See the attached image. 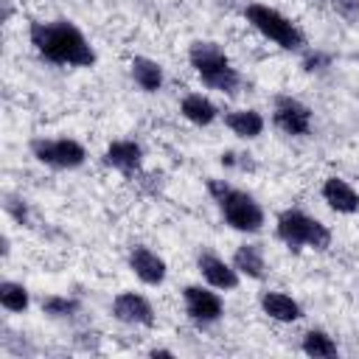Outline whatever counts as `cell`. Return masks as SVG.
Wrapping results in <instances>:
<instances>
[{"instance_id": "6da1fadb", "label": "cell", "mask_w": 359, "mask_h": 359, "mask_svg": "<svg viewBox=\"0 0 359 359\" xmlns=\"http://www.w3.org/2000/svg\"><path fill=\"white\" fill-rule=\"evenodd\" d=\"M28 39L34 50L53 65H65V67L95 65V50L90 39L70 20H34L28 25Z\"/></svg>"}, {"instance_id": "7a4b0ae2", "label": "cell", "mask_w": 359, "mask_h": 359, "mask_svg": "<svg viewBox=\"0 0 359 359\" xmlns=\"http://www.w3.org/2000/svg\"><path fill=\"white\" fill-rule=\"evenodd\" d=\"M188 62L194 67V73L202 79L205 87L219 90V93H236L241 84L238 70L233 67L230 56L224 53V48L213 39H196L188 48Z\"/></svg>"}, {"instance_id": "3957f363", "label": "cell", "mask_w": 359, "mask_h": 359, "mask_svg": "<svg viewBox=\"0 0 359 359\" xmlns=\"http://www.w3.org/2000/svg\"><path fill=\"white\" fill-rule=\"evenodd\" d=\"M208 191L216 199L224 222L233 230H238V233H258L264 227V208L255 202L252 194H247L241 188H233L224 180H213V177L208 180Z\"/></svg>"}, {"instance_id": "277c9868", "label": "cell", "mask_w": 359, "mask_h": 359, "mask_svg": "<svg viewBox=\"0 0 359 359\" xmlns=\"http://www.w3.org/2000/svg\"><path fill=\"white\" fill-rule=\"evenodd\" d=\"M275 236L289 250H303V247H309V250H328V244H331V230L320 219H314V216H309V213H303L297 208H286V210L278 213Z\"/></svg>"}, {"instance_id": "5b68a950", "label": "cell", "mask_w": 359, "mask_h": 359, "mask_svg": "<svg viewBox=\"0 0 359 359\" xmlns=\"http://www.w3.org/2000/svg\"><path fill=\"white\" fill-rule=\"evenodd\" d=\"M244 17H247V22H250L264 39L275 42V45L283 48V50H300V48L306 45L303 31H300L286 14H280L278 8L266 6V3H247V6H244Z\"/></svg>"}, {"instance_id": "8992f818", "label": "cell", "mask_w": 359, "mask_h": 359, "mask_svg": "<svg viewBox=\"0 0 359 359\" xmlns=\"http://www.w3.org/2000/svg\"><path fill=\"white\" fill-rule=\"evenodd\" d=\"M31 154L50 168H79L87 160V149L73 140V137H34L31 140Z\"/></svg>"}, {"instance_id": "52a82bcc", "label": "cell", "mask_w": 359, "mask_h": 359, "mask_svg": "<svg viewBox=\"0 0 359 359\" xmlns=\"http://www.w3.org/2000/svg\"><path fill=\"white\" fill-rule=\"evenodd\" d=\"M182 303H185V314L199 325H213L224 317V303L219 297V289L213 286H199V283L185 286Z\"/></svg>"}, {"instance_id": "ba28073f", "label": "cell", "mask_w": 359, "mask_h": 359, "mask_svg": "<svg viewBox=\"0 0 359 359\" xmlns=\"http://www.w3.org/2000/svg\"><path fill=\"white\" fill-rule=\"evenodd\" d=\"M272 121L283 135L303 137L311 132V109L294 95H278L272 104Z\"/></svg>"}, {"instance_id": "9c48e42d", "label": "cell", "mask_w": 359, "mask_h": 359, "mask_svg": "<svg viewBox=\"0 0 359 359\" xmlns=\"http://www.w3.org/2000/svg\"><path fill=\"white\" fill-rule=\"evenodd\" d=\"M112 317L118 323L140 325V328H154L157 325L154 306L140 292H121V294H115V300H112Z\"/></svg>"}, {"instance_id": "30bf717a", "label": "cell", "mask_w": 359, "mask_h": 359, "mask_svg": "<svg viewBox=\"0 0 359 359\" xmlns=\"http://www.w3.org/2000/svg\"><path fill=\"white\" fill-rule=\"evenodd\" d=\"M196 269H199L202 280H205L208 286L219 289V292L236 289V286H238V278H241V275L236 272L233 261H224V258L216 255L213 250H202V252L196 255Z\"/></svg>"}, {"instance_id": "8fae6325", "label": "cell", "mask_w": 359, "mask_h": 359, "mask_svg": "<svg viewBox=\"0 0 359 359\" xmlns=\"http://www.w3.org/2000/svg\"><path fill=\"white\" fill-rule=\"evenodd\" d=\"M129 269H132L135 278H137L140 283H146V286H160V283L165 280V275H168L165 261H163L154 250H149V247H143V244H137V247L129 250Z\"/></svg>"}, {"instance_id": "7c38bea8", "label": "cell", "mask_w": 359, "mask_h": 359, "mask_svg": "<svg viewBox=\"0 0 359 359\" xmlns=\"http://www.w3.org/2000/svg\"><path fill=\"white\" fill-rule=\"evenodd\" d=\"M104 165L126 174V177H135L143 165V149L140 143L135 140H112L107 149H104Z\"/></svg>"}, {"instance_id": "4fadbf2b", "label": "cell", "mask_w": 359, "mask_h": 359, "mask_svg": "<svg viewBox=\"0 0 359 359\" xmlns=\"http://www.w3.org/2000/svg\"><path fill=\"white\" fill-rule=\"evenodd\" d=\"M320 194H323L325 205L331 210H337V213H345L348 216V213H356L359 210V191L348 180H342V177H328L323 182Z\"/></svg>"}, {"instance_id": "5bb4252c", "label": "cell", "mask_w": 359, "mask_h": 359, "mask_svg": "<svg viewBox=\"0 0 359 359\" xmlns=\"http://www.w3.org/2000/svg\"><path fill=\"white\" fill-rule=\"evenodd\" d=\"M258 303H261V311L269 320H275V323H297L303 317L300 303L294 297H289L286 292H275V289L261 292V300Z\"/></svg>"}, {"instance_id": "9a60e30c", "label": "cell", "mask_w": 359, "mask_h": 359, "mask_svg": "<svg viewBox=\"0 0 359 359\" xmlns=\"http://www.w3.org/2000/svg\"><path fill=\"white\" fill-rule=\"evenodd\" d=\"M233 266L238 275L250 280H264L266 278V258L258 244H238L233 252Z\"/></svg>"}, {"instance_id": "2e32d148", "label": "cell", "mask_w": 359, "mask_h": 359, "mask_svg": "<svg viewBox=\"0 0 359 359\" xmlns=\"http://www.w3.org/2000/svg\"><path fill=\"white\" fill-rule=\"evenodd\" d=\"M224 126L241 140H255L264 132V115L258 109H230L224 112Z\"/></svg>"}, {"instance_id": "e0dca14e", "label": "cell", "mask_w": 359, "mask_h": 359, "mask_svg": "<svg viewBox=\"0 0 359 359\" xmlns=\"http://www.w3.org/2000/svg\"><path fill=\"white\" fill-rule=\"evenodd\" d=\"M180 112H182V118L191 121L194 126H210V123L219 118L216 104H213L208 95H202V93H188V95L182 98V104H180Z\"/></svg>"}, {"instance_id": "ac0fdd59", "label": "cell", "mask_w": 359, "mask_h": 359, "mask_svg": "<svg viewBox=\"0 0 359 359\" xmlns=\"http://www.w3.org/2000/svg\"><path fill=\"white\" fill-rule=\"evenodd\" d=\"M129 73L143 93H157L163 87V67H160V62H154L149 56H135L129 65Z\"/></svg>"}, {"instance_id": "d6986e66", "label": "cell", "mask_w": 359, "mask_h": 359, "mask_svg": "<svg viewBox=\"0 0 359 359\" xmlns=\"http://www.w3.org/2000/svg\"><path fill=\"white\" fill-rule=\"evenodd\" d=\"M300 348H303V353H309V356H314V359H328V356H337V353H339L334 337H328V334L320 331V328L306 331Z\"/></svg>"}, {"instance_id": "ffe728a7", "label": "cell", "mask_w": 359, "mask_h": 359, "mask_svg": "<svg viewBox=\"0 0 359 359\" xmlns=\"http://www.w3.org/2000/svg\"><path fill=\"white\" fill-rule=\"evenodd\" d=\"M0 306L11 314H22L28 306H31V294L22 283L17 280H3L0 283Z\"/></svg>"}, {"instance_id": "44dd1931", "label": "cell", "mask_w": 359, "mask_h": 359, "mask_svg": "<svg viewBox=\"0 0 359 359\" xmlns=\"http://www.w3.org/2000/svg\"><path fill=\"white\" fill-rule=\"evenodd\" d=\"M79 311V300L67 297V294H45L42 297V314L48 317H73Z\"/></svg>"}, {"instance_id": "7402d4cb", "label": "cell", "mask_w": 359, "mask_h": 359, "mask_svg": "<svg viewBox=\"0 0 359 359\" xmlns=\"http://www.w3.org/2000/svg\"><path fill=\"white\" fill-rule=\"evenodd\" d=\"M331 8L348 20V22H356L359 20V0H331Z\"/></svg>"}, {"instance_id": "603a6c76", "label": "cell", "mask_w": 359, "mask_h": 359, "mask_svg": "<svg viewBox=\"0 0 359 359\" xmlns=\"http://www.w3.org/2000/svg\"><path fill=\"white\" fill-rule=\"evenodd\" d=\"M323 65H328V56H323V53H309L306 59H303V67L311 73V70H323Z\"/></svg>"}, {"instance_id": "cb8c5ba5", "label": "cell", "mask_w": 359, "mask_h": 359, "mask_svg": "<svg viewBox=\"0 0 359 359\" xmlns=\"http://www.w3.org/2000/svg\"><path fill=\"white\" fill-rule=\"evenodd\" d=\"M151 356H174V351H165V348H154Z\"/></svg>"}, {"instance_id": "d4e9b609", "label": "cell", "mask_w": 359, "mask_h": 359, "mask_svg": "<svg viewBox=\"0 0 359 359\" xmlns=\"http://www.w3.org/2000/svg\"><path fill=\"white\" fill-rule=\"evenodd\" d=\"M216 3H222V6H230V3H233V0H216Z\"/></svg>"}]
</instances>
